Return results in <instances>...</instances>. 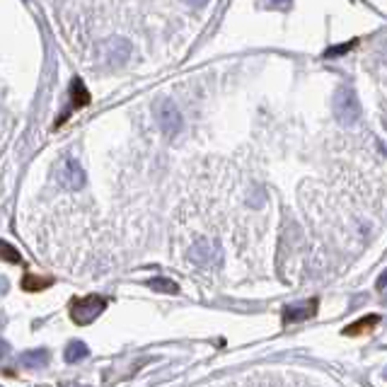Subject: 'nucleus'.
<instances>
[{"label": "nucleus", "mask_w": 387, "mask_h": 387, "mask_svg": "<svg viewBox=\"0 0 387 387\" xmlns=\"http://www.w3.org/2000/svg\"><path fill=\"white\" fill-rule=\"evenodd\" d=\"M385 303H387V298H385Z\"/></svg>", "instance_id": "6ab92c4d"}, {"label": "nucleus", "mask_w": 387, "mask_h": 387, "mask_svg": "<svg viewBox=\"0 0 387 387\" xmlns=\"http://www.w3.org/2000/svg\"><path fill=\"white\" fill-rule=\"evenodd\" d=\"M377 320H380L377 315H368V317H363L361 322H356V325H349L347 329H344V334H358V331H363V327H375Z\"/></svg>", "instance_id": "4468645a"}, {"label": "nucleus", "mask_w": 387, "mask_h": 387, "mask_svg": "<svg viewBox=\"0 0 387 387\" xmlns=\"http://www.w3.org/2000/svg\"><path fill=\"white\" fill-rule=\"evenodd\" d=\"M0 259L3 261H10V264H20L22 261V255L15 250L12 245H8V242H3L0 239Z\"/></svg>", "instance_id": "f8f14e48"}, {"label": "nucleus", "mask_w": 387, "mask_h": 387, "mask_svg": "<svg viewBox=\"0 0 387 387\" xmlns=\"http://www.w3.org/2000/svg\"><path fill=\"white\" fill-rule=\"evenodd\" d=\"M382 58H385V63H387V44L382 46Z\"/></svg>", "instance_id": "f3484780"}, {"label": "nucleus", "mask_w": 387, "mask_h": 387, "mask_svg": "<svg viewBox=\"0 0 387 387\" xmlns=\"http://www.w3.org/2000/svg\"><path fill=\"white\" fill-rule=\"evenodd\" d=\"M385 380H387V371H385Z\"/></svg>", "instance_id": "a211bd4d"}, {"label": "nucleus", "mask_w": 387, "mask_h": 387, "mask_svg": "<svg viewBox=\"0 0 387 387\" xmlns=\"http://www.w3.org/2000/svg\"><path fill=\"white\" fill-rule=\"evenodd\" d=\"M87 353H90V349H87V344L85 342H71L66 347V363H78V361H82V358H87Z\"/></svg>", "instance_id": "9d476101"}, {"label": "nucleus", "mask_w": 387, "mask_h": 387, "mask_svg": "<svg viewBox=\"0 0 387 387\" xmlns=\"http://www.w3.org/2000/svg\"><path fill=\"white\" fill-rule=\"evenodd\" d=\"M104 307H107V301L102 296H85L71 305V317L75 325H90L102 315Z\"/></svg>", "instance_id": "f03ea898"}, {"label": "nucleus", "mask_w": 387, "mask_h": 387, "mask_svg": "<svg viewBox=\"0 0 387 387\" xmlns=\"http://www.w3.org/2000/svg\"><path fill=\"white\" fill-rule=\"evenodd\" d=\"M189 259L199 266H213L220 261V247L215 245L213 239H199L196 245L189 250Z\"/></svg>", "instance_id": "39448f33"}, {"label": "nucleus", "mask_w": 387, "mask_h": 387, "mask_svg": "<svg viewBox=\"0 0 387 387\" xmlns=\"http://www.w3.org/2000/svg\"><path fill=\"white\" fill-rule=\"evenodd\" d=\"M148 288L160 290V293H169V296L179 293V285L174 283V281H169V279H150L148 281Z\"/></svg>", "instance_id": "9b49d317"}, {"label": "nucleus", "mask_w": 387, "mask_h": 387, "mask_svg": "<svg viewBox=\"0 0 387 387\" xmlns=\"http://www.w3.org/2000/svg\"><path fill=\"white\" fill-rule=\"evenodd\" d=\"M49 283H51V279H36L34 274H27L25 281H22V288L25 290H41V288H46Z\"/></svg>", "instance_id": "ddd939ff"}, {"label": "nucleus", "mask_w": 387, "mask_h": 387, "mask_svg": "<svg viewBox=\"0 0 387 387\" xmlns=\"http://www.w3.org/2000/svg\"><path fill=\"white\" fill-rule=\"evenodd\" d=\"M334 114L339 119V124H353L361 117V104H358V97L353 92V87L342 85L334 92Z\"/></svg>", "instance_id": "f257e3e1"}, {"label": "nucleus", "mask_w": 387, "mask_h": 387, "mask_svg": "<svg viewBox=\"0 0 387 387\" xmlns=\"http://www.w3.org/2000/svg\"><path fill=\"white\" fill-rule=\"evenodd\" d=\"M104 56L109 58V63H124L131 56V44L126 39H109L104 44Z\"/></svg>", "instance_id": "0eeeda50"}, {"label": "nucleus", "mask_w": 387, "mask_h": 387, "mask_svg": "<svg viewBox=\"0 0 387 387\" xmlns=\"http://www.w3.org/2000/svg\"><path fill=\"white\" fill-rule=\"evenodd\" d=\"M58 182H61V187L68 189V191H78V189H82V184H85V172H82L80 163H78L73 155L63 158L61 167H58Z\"/></svg>", "instance_id": "20e7f679"}, {"label": "nucleus", "mask_w": 387, "mask_h": 387, "mask_svg": "<svg viewBox=\"0 0 387 387\" xmlns=\"http://www.w3.org/2000/svg\"><path fill=\"white\" fill-rule=\"evenodd\" d=\"M353 46H356V39L347 41V44H342V46H334V49H329V51L325 54V58H334V56H342V54H347L349 49H353Z\"/></svg>", "instance_id": "2eb2a0df"}, {"label": "nucleus", "mask_w": 387, "mask_h": 387, "mask_svg": "<svg viewBox=\"0 0 387 387\" xmlns=\"http://www.w3.org/2000/svg\"><path fill=\"white\" fill-rule=\"evenodd\" d=\"M155 117H158V124L165 136L172 138L182 131V114H179L177 104H174L172 99H167V97L155 104Z\"/></svg>", "instance_id": "7ed1b4c3"}, {"label": "nucleus", "mask_w": 387, "mask_h": 387, "mask_svg": "<svg viewBox=\"0 0 387 387\" xmlns=\"http://www.w3.org/2000/svg\"><path fill=\"white\" fill-rule=\"evenodd\" d=\"M315 312H317V301H305V303H296V305H285L283 307V325L310 320Z\"/></svg>", "instance_id": "423d86ee"}, {"label": "nucleus", "mask_w": 387, "mask_h": 387, "mask_svg": "<svg viewBox=\"0 0 387 387\" xmlns=\"http://www.w3.org/2000/svg\"><path fill=\"white\" fill-rule=\"evenodd\" d=\"M85 104H90V92H87L85 82L80 80V78H73L71 82V109H80L85 107ZM71 109H68V114H71ZM66 114V119H68Z\"/></svg>", "instance_id": "1a4fd4ad"}, {"label": "nucleus", "mask_w": 387, "mask_h": 387, "mask_svg": "<svg viewBox=\"0 0 387 387\" xmlns=\"http://www.w3.org/2000/svg\"><path fill=\"white\" fill-rule=\"evenodd\" d=\"M17 363H20L22 368H30V371H36V368H44L46 363H49V351H46V349H32V351L20 353Z\"/></svg>", "instance_id": "6e6552de"}, {"label": "nucleus", "mask_w": 387, "mask_h": 387, "mask_svg": "<svg viewBox=\"0 0 387 387\" xmlns=\"http://www.w3.org/2000/svg\"><path fill=\"white\" fill-rule=\"evenodd\" d=\"M375 285H377V290H385V288H387V271L380 276V279H377V283H375Z\"/></svg>", "instance_id": "dca6fc26"}]
</instances>
